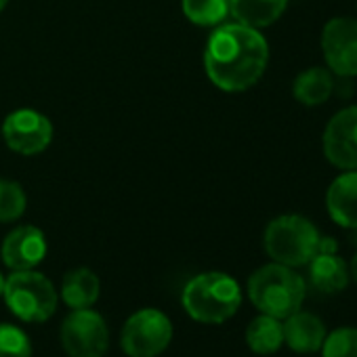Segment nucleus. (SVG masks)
Wrapping results in <instances>:
<instances>
[{
  "mask_svg": "<svg viewBox=\"0 0 357 357\" xmlns=\"http://www.w3.org/2000/svg\"><path fill=\"white\" fill-rule=\"evenodd\" d=\"M246 342H248L250 351H255L259 355L278 353L280 347L284 344L282 319L261 313L259 317H255L248 324V328H246Z\"/></svg>",
  "mask_w": 357,
  "mask_h": 357,
  "instance_id": "obj_18",
  "label": "nucleus"
},
{
  "mask_svg": "<svg viewBox=\"0 0 357 357\" xmlns=\"http://www.w3.org/2000/svg\"><path fill=\"white\" fill-rule=\"evenodd\" d=\"M284 324V342L294 351V353H315L321 349L324 338L328 334L324 321L307 311H296L282 319Z\"/></svg>",
  "mask_w": 357,
  "mask_h": 357,
  "instance_id": "obj_13",
  "label": "nucleus"
},
{
  "mask_svg": "<svg viewBox=\"0 0 357 357\" xmlns=\"http://www.w3.org/2000/svg\"><path fill=\"white\" fill-rule=\"evenodd\" d=\"M338 252V244L334 238H321L319 236V242H317V252L315 255H334Z\"/></svg>",
  "mask_w": 357,
  "mask_h": 357,
  "instance_id": "obj_23",
  "label": "nucleus"
},
{
  "mask_svg": "<svg viewBox=\"0 0 357 357\" xmlns=\"http://www.w3.org/2000/svg\"><path fill=\"white\" fill-rule=\"evenodd\" d=\"M183 13L196 26H219L229 15V0H183Z\"/></svg>",
  "mask_w": 357,
  "mask_h": 357,
  "instance_id": "obj_19",
  "label": "nucleus"
},
{
  "mask_svg": "<svg viewBox=\"0 0 357 357\" xmlns=\"http://www.w3.org/2000/svg\"><path fill=\"white\" fill-rule=\"evenodd\" d=\"M3 137L13 151L34 155L49 147L53 139V126L47 116L34 109H17L7 116L3 124Z\"/></svg>",
  "mask_w": 357,
  "mask_h": 357,
  "instance_id": "obj_9",
  "label": "nucleus"
},
{
  "mask_svg": "<svg viewBox=\"0 0 357 357\" xmlns=\"http://www.w3.org/2000/svg\"><path fill=\"white\" fill-rule=\"evenodd\" d=\"M0 357H32V342L13 324H0Z\"/></svg>",
  "mask_w": 357,
  "mask_h": 357,
  "instance_id": "obj_22",
  "label": "nucleus"
},
{
  "mask_svg": "<svg viewBox=\"0 0 357 357\" xmlns=\"http://www.w3.org/2000/svg\"><path fill=\"white\" fill-rule=\"evenodd\" d=\"M324 155L342 170H357V105L332 116L324 130Z\"/></svg>",
  "mask_w": 357,
  "mask_h": 357,
  "instance_id": "obj_10",
  "label": "nucleus"
},
{
  "mask_svg": "<svg viewBox=\"0 0 357 357\" xmlns=\"http://www.w3.org/2000/svg\"><path fill=\"white\" fill-rule=\"evenodd\" d=\"M26 211V194L20 183L0 178V223L17 221Z\"/></svg>",
  "mask_w": 357,
  "mask_h": 357,
  "instance_id": "obj_21",
  "label": "nucleus"
},
{
  "mask_svg": "<svg viewBox=\"0 0 357 357\" xmlns=\"http://www.w3.org/2000/svg\"><path fill=\"white\" fill-rule=\"evenodd\" d=\"M321 51L326 66L334 74L342 78L357 76V20H330L321 32Z\"/></svg>",
  "mask_w": 357,
  "mask_h": 357,
  "instance_id": "obj_8",
  "label": "nucleus"
},
{
  "mask_svg": "<svg viewBox=\"0 0 357 357\" xmlns=\"http://www.w3.org/2000/svg\"><path fill=\"white\" fill-rule=\"evenodd\" d=\"M99 290H101L99 278L91 269L80 267L66 273L61 296L63 303L72 309H91L99 298Z\"/></svg>",
  "mask_w": 357,
  "mask_h": 357,
  "instance_id": "obj_17",
  "label": "nucleus"
},
{
  "mask_svg": "<svg viewBox=\"0 0 357 357\" xmlns=\"http://www.w3.org/2000/svg\"><path fill=\"white\" fill-rule=\"evenodd\" d=\"M61 344L70 357H103L109 347L105 319L91 309H74L61 324Z\"/></svg>",
  "mask_w": 357,
  "mask_h": 357,
  "instance_id": "obj_7",
  "label": "nucleus"
},
{
  "mask_svg": "<svg viewBox=\"0 0 357 357\" xmlns=\"http://www.w3.org/2000/svg\"><path fill=\"white\" fill-rule=\"evenodd\" d=\"M334 91V80L328 68L315 66V68H307L305 72H301L294 78L292 84V95L298 103L307 105V107H315L321 105L330 99Z\"/></svg>",
  "mask_w": 357,
  "mask_h": 357,
  "instance_id": "obj_16",
  "label": "nucleus"
},
{
  "mask_svg": "<svg viewBox=\"0 0 357 357\" xmlns=\"http://www.w3.org/2000/svg\"><path fill=\"white\" fill-rule=\"evenodd\" d=\"M288 7V0H229V13L238 24L261 30L275 24Z\"/></svg>",
  "mask_w": 357,
  "mask_h": 357,
  "instance_id": "obj_15",
  "label": "nucleus"
},
{
  "mask_svg": "<svg viewBox=\"0 0 357 357\" xmlns=\"http://www.w3.org/2000/svg\"><path fill=\"white\" fill-rule=\"evenodd\" d=\"M172 340V324L158 309L132 313L122 328V349L128 357H155Z\"/></svg>",
  "mask_w": 357,
  "mask_h": 357,
  "instance_id": "obj_6",
  "label": "nucleus"
},
{
  "mask_svg": "<svg viewBox=\"0 0 357 357\" xmlns=\"http://www.w3.org/2000/svg\"><path fill=\"white\" fill-rule=\"evenodd\" d=\"M269 45L263 34L242 24L221 26L204 51L206 74L215 86L227 93H240L255 86L265 74Z\"/></svg>",
  "mask_w": 357,
  "mask_h": 357,
  "instance_id": "obj_1",
  "label": "nucleus"
},
{
  "mask_svg": "<svg viewBox=\"0 0 357 357\" xmlns=\"http://www.w3.org/2000/svg\"><path fill=\"white\" fill-rule=\"evenodd\" d=\"M319 231L301 215H282L273 219L263 236L265 252L280 265L303 267L317 252Z\"/></svg>",
  "mask_w": 357,
  "mask_h": 357,
  "instance_id": "obj_4",
  "label": "nucleus"
},
{
  "mask_svg": "<svg viewBox=\"0 0 357 357\" xmlns=\"http://www.w3.org/2000/svg\"><path fill=\"white\" fill-rule=\"evenodd\" d=\"M321 357H357V328L340 326L326 334Z\"/></svg>",
  "mask_w": 357,
  "mask_h": 357,
  "instance_id": "obj_20",
  "label": "nucleus"
},
{
  "mask_svg": "<svg viewBox=\"0 0 357 357\" xmlns=\"http://www.w3.org/2000/svg\"><path fill=\"white\" fill-rule=\"evenodd\" d=\"M3 292H5V278L0 273V296H3Z\"/></svg>",
  "mask_w": 357,
  "mask_h": 357,
  "instance_id": "obj_25",
  "label": "nucleus"
},
{
  "mask_svg": "<svg viewBox=\"0 0 357 357\" xmlns=\"http://www.w3.org/2000/svg\"><path fill=\"white\" fill-rule=\"evenodd\" d=\"M183 307L196 321L223 324L236 315L242 305V290L238 282L221 271L200 273L183 288Z\"/></svg>",
  "mask_w": 357,
  "mask_h": 357,
  "instance_id": "obj_3",
  "label": "nucleus"
},
{
  "mask_svg": "<svg viewBox=\"0 0 357 357\" xmlns=\"http://www.w3.org/2000/svg\"><path fill=\"white\" fill-rule=\"evenodd\" d=\"M0 255L5 265L13 271L34 269L47 255L45 234L34 225H22L5 238Z\"/></svg>",
  "mask_w": 357,
  "mask_h": 357,
  "instance_id": "obj_11",
  "label": "nucleus"
},
{
  "mask_svg": "<svg viewBox=\"0 0 357 357\" xmlns=\"http://www.w3.org/2000/svg\"><path fill=\"white\" fill-rule=\"evenodd\" d=\"M309 282L321 294H338L349 286V267L342 257L315 255L309 263Z\"/></svg>",
  "mask_w": 357,
  "mask_h": 357,
  "instance_id": "obj_14",
  "label": "nucleus"
},
{
  "mask_svg": "<svg viewBox=\"0 0 357 357\" xmlns=\"http://www.w3.org/2000/svg\"><path fill=\"white\" fill-rule=\"evenodd\" d=\"M248 296L261 313L286 319L303 307L307 296V284L294 271V267L271 263L250 275Z\"/></svg>",
  "mask_w": 357,
  "mask_h": 357,
  "instance_id": "obj_2",
  "label": "nucleus"
},
{
  "mask_svg": "<svg viewBox=\"0 0 357 357\" xmlns=\"http://www.w3.org/2000/svg\"><path fill=\"white\" fill-rule=\"evenodd\" d=\"M330 219L344 229H357V170L336 176L326 194Z\"/></svg>",
  "mask_w": 357,
  "mask_h": 357,
  "instance_id": "obj_12",
  "label": "nucleus"
},
{
  "mask_svg": "<svg viewBox=\"0 0 357 357\" xmlns=\"http://www.w3.org/2000/svg\"><path fill=\"white\" fill-rule=\"evenodd\" d=\"M7 3H9V0H0V11H3V9L7 7Z\"/></svg>",
  "mask_w": 357,
  "mask_h": 357,
  "instance_id": "obj_26",
  "label": "nucleus"
},
{
  "mask_svg": "<svg viewBox=\"0 0 357 357\" xmlns=\"http://www.w3.org/2000/svg\"><path fill=\"white\" fill-rule=\"evenodd\" d=\"M3 296L7 307L28 324H43L57 309V292L53 282L32 269L13 271V275L5 280Z\"/></svg>",
  "mask_w": 357,
  "mask_h": 357,
  "instance_id": "obj_5",
  "label": "nucleus"
},
{
  "mask_svg": "<svg viewBox=\"0 0 357 357\" xmlns=\"http://www.w3.org/2000/svg\"><path fill=\"white\" fill-rule=\"evenodd\" d=\"M349 275H351V280L357 284V255L351 259V263H349Z\"/></svg>",
  "mask_w": 357,
  "mask_h": 357,
  "instance_id": "obj_24",
  "label": "nucleus"
}]
</instances>
